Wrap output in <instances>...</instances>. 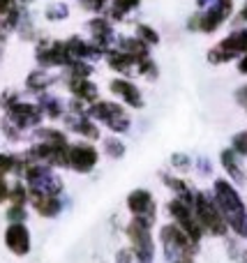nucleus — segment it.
<instances>
[{"instance_id":"0eeeda50","label":"nucleus","mask_w":247,"mask_h":263,"mask_svg":"<svg viewBox=\"0 0 247 263\" xmlns=\"http://www.w3.org/2000/svg\"><path fill=\"white\" fill-rule=\"evenodd\" d=\"M127 208L134 215V219H141L146 224H153L155 219V201H153L150 192L146 190H134L127 196Z\"/></svg>"},{"instance_id":"6ab92c4d","label":"nucleus","mask_w":247,"mask_h":263,"mask_svg":"<svg viewBox=\"0 0 247 263\" xmlns=\"http://www.w3.org/2000/svg\"><path fill=\"white\" fill-rule=\"evenodd\" d=\"M90 30H92V35H95L97 44H106V42H109L111 28H109V23H106L104 18H97V21H92L90 23Z\"/></svg>"},{"instance_id":"cd10ccee","label":"nucleus","mask_w":247,"mask_h":263,"mask_svg":"<svg viewBox=\"0 0 247 263\" xmlns=\"http://www.w3.org/2000/svg\"><path fill=\"white\" fill-rule=\"evenodd\" d=\"M18 164H16V157L14 155H0V176L7 171H14Z\"/></svg>"},{"instance_id":"f03ea898","label":"nucleus","mask_w":247,"mask_h":263,"mask_svg":"<svg viewBox=\"0 0 247 263\" xmlns=\"http://www.w3.org/2000/svg\"><path fill=\"white\" fill-rule=\"evenodd\" d=\"M162 245H164L166 259L174 263H180V261H189V256L194 254L197 242L189 240L187 233L178 224H169V227L162 229Z\"/></svg>"},{"instance_id":"b1692460","label":"nucleus","mask_w":247,"mask_h":263,"mask_svg":"<svg viewBox=\"0 0 247 263\" xmlns=\"http://www.w3.org/2000/svg\"><path fill=\"white\" fill-rule=\"evenodd\" d=\"M37 136H40L42 141H46V143H67L65 134L63 132H58V129H40L37 132Z\"/></svg>"},{"instance_id":"ddd939ff","label":"nucleus","mask_w":247,"mask_h":263,"mask_svg":"<svg viewBox=\"0 0 247 263\" xmlns=\"http://www.w3.org/2000/svg\"><path fill=\"white\" fill-rule=\"evenodd\" d=\"M109 88H111V92H113V95H118L120 100L125 102V104L134 106V109H141V106H143L141 90H139L134 83L125 81V79H113V81L109 83Z\"/></svg>"},{"instance_id":"a878e982","label":"nucleus","mask_w":247,"mask_h":263,"mask_svg":"<svg viewBox=\"0 0 247 263\" xmlns=\"http://www.w3.org/2000/svg\"><path fill=\"white\" fill-rule=\"evenodd\" d=\"M9 199L14 201V205H23V203H26V199H28L26 187H23V185H16L14 190H9Z\"/></svg>"},{"instance_id":"aec40b11","label":"nucleus","mask_w":247,"mask_h":263,"mask_svg":"<svg viewBox=\"0 0 247 263\" xmlns=\"http://www.w3.org/2000/svg\"><path fill=\"white\" fill-rule=\"evenodd\" d=\"M51 83H53L51 74L42 72V69H37V72H32L30 77H28V88H30V90H42V88L51 86Z\"/></svg>"},{"instance_id":"39448f33","label":"nucleus","mask_w":247,"mask_h":263,"mask_svg":"<svg viewBox=\"0 0 247 263\" xmlns=\"http://www.w3.org/2000/svg\"><path fill=\"white\" fill-rule=\"evenodd\" d=\"M127 236L132 240V252L139 259V263H150L153 261V238H150V224L141 222V219H132L127 227Z\"/></svg>"},{"instance_id":"bb28decb","label":"nucleus","mask_w":247,"mask_h":263,"mask_svg":"<svg viewBox=\"0 0 247 263\" xmlns=\"http://www.w3.org/2000/svg\"><path fill=\"white\" fill-rule=\"evenodd\" d=\"M139 3H141V0H113V9H116L118 14L132 12V9L139 7Z\"/></svg>"},{"instance_id":"f8f14e48","label":"nucleus","mask_w":247,"mask_h":263,"mask_svg":"<svg viewBox=\"0 0 247 263\" xmlns=\"http://www.w3.org/2000/svg\"><path fill=\"white\" fill-rule=\"evenodd\" d=\"M37 60L42 65H74L72 53L67 51V44H63V42L51 46H42L37 51Z\"/></svg>"},{"instance_id":"4468645a","label":"nucleus","mask_w":247,"mask_h":263,"mask_svg":"<svg viewBox=\"0 0 247 263\" xmlns=\"http://www.w3.org/2000/svg\"><path fill=\"white\" fill-rule=\"evenodd\" d=\"M229 12H231V3L229 0H220L217 5H213L211 9L203 12L201 21H199V28H201L203 32H213L226 16H229Z\"/></svg>"},{"instance_id":"473e14b6","label":"nucleus","mask_w":247,"mask_h":263,"mask_svg":"<svg viewBox=\"0 0 247 263\" xmlns=\"http://www.w3.org/2000/svg\"><path fill=\"white\" fill-rule=\"evenodd\" d=\"M12 9H14L12 0H0V14H7V12H12Z\"/></svg>"},{"instance_id":"20e7f679","label":"nucleus","mask_w":247,"mask_h":263,"mask_svg":"<svg viewBox=\"0 0 247 263\" xmlns=\"http://www.w3.org/2000/svg\"><path fill=\"white\" fill-rule=\"evenodd\" d=\"M90 114L95 116L100 123H104L111 132H116V134H123V132L129 129L127 111L120 104H116V102H97V104H92Z\"/></svg>"},{"instance_id":"f704fd0d","label":"nucleus","mask_w":247,"mask_h":263,"mask_svg":"<svg viewBox=\"0 0 247 263\" xmlns=\"http://www.w3.org/2000/svg\"><path fill=\"white\" fill-rule=\"evenodd\" d=\"M243 16L247 18V5H245V9H243Z\"/></svg>"},{"instance_id":"f257e3e1","label":"nucleus","mask_w":247,"mask_h":263,"mask_svg":"<svg viewBox=\"0 0 247 263\" xmlns=\"http://www.w3.org/2000/svg\"><path fill=\"white\" fill-rule=\"evenodd\" d=\"M215 203L220 208L224 222L234 229L238 236L247 238V213L240 194L229 185L226 180H217L215 182Z\"/></svg>"},{"instance_id":"c85d7f7f","label":"nucleus","mask_w":247,"mask_h":263,"mask_svg":"<svg viewBox=\"0 0 247 263\" xmlns=\"http://www.w3.org/2000/svg\"><path fill=\"white\" fill-rule=\"evenodd\" d=\"M234 153L245 155V157H247V132L234 136Z\"/></svg>"},{"instance_id":"412c9836","label":"nucleus","mask_w":247,"mask_h":263,"mask_svg":"<svg viewBox=\"0 0 247 263\" xmlns=\"http://www.w3.org/2000/svg\"><path fill=\"white\" fill-rule=\"evenodd\" d=\"M222 164H224V168L236 178V180H243V171H240V166L236 164V153L234 150H224V153H222Z\"/></svg>"},{"instance_id":"f3484780","label":"nucleus","mask_w":247,"mask_h":263,"mask_svg":"<svg viewBox=\"0 0 247 263\" xmlns=\"http://www.w3.org/2000/svg\"><path fill=\"white\" fill-rule=\"evenodd\" d=\"M120 44H123V49L120 51H125V53L127 55H132L134 60H146V55H148V46L143 44L141 40H123L120 42Z\"/></svg>"},{"instance_id":"4be33fe9","label":"nucleus","mask_w":247,"mask_h":263,"mask_svg":"<svg viewBox=\"0 0 247 263\" xmlns=\"http://www.w3.org/2000/svg\"><path fill=\"white\" fill-rule=\"evenodd\" d=\"M74 132H79V134L88 136V139H100V132L97 127L92 125V120H86V118H77V123H72Z\"/></svg>"},{"instance_id":"7ed1b4c3","label":"nucleus","mask_w":247,"mask_h":263,"mask_svg":"<svg viewBox=\"0 0 247 263\" xmlns=\"http://www.w3.org/2000/svg\"><path fill=\"white\" fill-rule=\"evenodd\" d=\"M194 215H197L201 229L211 231L213 236H224L226 233V222L213 199H208V196H203V194L194 196Z\"/></svg>"},{"instance_id":"72a5a7b5","label":"nucleus","mask_w":247,"mask_h":263,"mask_svg":"<svg viewBox=\"0 0 247 263\" xmlns=\"http://www.w3.org/2000/svg\"><path fill=\"white\" fill-rule=\"evenodd\" d=\"M240 72H243V74H247V58L243 60V63H240Z\"/></svg>"},{"instance_id":"9d476101","label":"nucleus","mask_w":247,"mask_h":263,"mask_svg":"<svg viewBox=\"0 0 247 263\" xmlns=\"http://www.w3.org/2000/svg\"><path fill=\"white\" fill-rule=\"evenodd\" d=\"M240 51H247V30H238V32H234V35H229L224 42L217 44L215 51H211L208 58H211L213 63H220V60L234 58Z\"/></svg>"},{"instance_id":"393cba45","label":"nucleus","mask_w":247,"mask_h":263,"mask_svg":"<svg viewBox=\"0 0 247 263\" xmlns=\"http://www.w3.org/2000/svg\"><path fill=\"white\" fill-rule=\"evenodd\" d=\"M139 40L148 46V44H157V42H160V35H157L150 26H139Z\"/></svg>"},{"instance_id":"6e6552de","label":"nucleus","mask_w":247,"mask_h":263,"mask_svg":"<svg viewBox=\"0 0 247 263\" xmlns=\"http://www.w3.org/2000/svg\"><path fill=\"white\" fill-rule=\"evenodd\" d=\"M5 245L12 254L26 256L30 252V231L26 229L23 222H9L7 231H5Z\"/></svg>"},{"instance_id":"a211bd4d","label":"nucleus","mask_w":247,"mask_h":263,"mask_svg":"<svg viewBox=\"0 0 247 263\" xmlns=\"http://www.w3.org/2000/svg\"><path fill=\"white\" fill-rule=\"evenodd\" d=\"M134 58L132 55H127L125 51H113V53H109V65L116 69V72H129V67H132Z\"/></svg>"},{"instance_id":"c756f323","label":"nucleus","mask_w":247,"mask_h":263,"mask_svg":"<svg viewBox=\"0 0 247 263\" xmlns=\"http://www.w3.org/2000/svg\"><path fill=\"white\" fill-rule=\"evenodd\" d=\"M106 153H109L111 157H123L125 145L120 143L118 139H111V141H106Z\"/></svg>"},{"instance_id":"2eb2a0df","label":"nucleus","mask_w":247,"mask_h":263,"mask_svg":"<svg viewBox=\"0 0 247 263\" xmlns=\"http://www.w3.org/2000/svg\"><path fill=\"white\" fill-rule=\"evenodd\" d=\"M30 201L42 217H53V215L60 213V201L55 194H49V192L42 190H30Z\"/></svg>"},{"instance_id":"423d86ee","label":"nucleus","mask_w":247,"mask_h":263,"mask_svg":"<svg viewBox=\"0 0 247 263\" xmlns=\"http://www.w3.org/2000/svg\"><path fill=\"white\" fill-rule=\"evenodd\" d=\"M169 213H171V217L176 219V224H178V227L183 229L185 233H187L189 240H194V242L201 240L203 229H201V224H199V219H197V215H194V210L189 208L187 201L174 199V201L169 203Z\"/></svg>"},{"instance_id":"7c9ffc66","label":"nucleus","mask_w":247,"mask_h":263,"mask_svg":"<svg viewBox=\"0 0 247 263\" xmlns=\"http://www.w3.org/2000/svg\"><path fill=\"white\" fill-rule=\"evenodd\" d=\"M7 217H9V222H23V219H26L23 205H12V208H9V213H7Z\"/></svg>"},{"instance_id":"dca6fc26","label":"nucleus","mask_w":247,"mask_h":263,"mask_svg":"<svg viewBox=\"0 0 247 263\" xmlns=\"http://www.w3.org/2000/svg\"><path fill=\"white\" fill-rule=\"evenodd\" d=\"M69 90H72L77 97L86 100V102H92L95 100V95H97V88L92 86L86 77H74L72 83H69Z\"/></svg>"},{"instance_id":"9b49d317","label":"nucleus","mask_w":247,"mask_h":263,"mask_svg":"<svg viewBox=\"0 0 247 263\" xmlns=\"http://www.w3.org/2000/svg\"><path fill=\"white\" fill-rule=\"evenodd\" d=\"M69 166L74 168V171L79 173H88L92 171V166L97 164V150L92 148V145H74V148H69V157H67Z\"/></svg>"},{"instance_id":"c9c22d12","label":"nucleus","mask_w":247,"mask_h":263,"mask_svg":"<svg viewBox=\"0 0 247 263\" xmlns=\"http://www.w3.org/2000/svg\"><path fill=\"white\" fill-rule=\"evenodd\" d=\"M180 263H189V261H180Z\"/></svg>"},{"instance_id":"5701e85b","label":"nucleus","mask_w":247,"mask_h":263,"mask_svg":"<svg viewBox=\"0 0 247 263\" xmlns=\"http://www.w3.org/2000/svg\"><path fill=\"white\" fill-rule=\"evenodd\" d=\"M40 111H46V116L55 118V116H60L63 106H60V100H53V97H44V100H42V104H40Z\"/></svg>"},{"instance_id":"2f4dec72","label":"nucleus","mask_w":247,"mask_h":263,"mask_svg":"<svg viewBox=\"0 0 247 263\" xmlns=\"http://www.w3.org/2000/svg\"><path fill=\"white\" fill-rule=\"evenodd\" d=\"M7 199H9V185H7V180L0 176V203L7 201Z\"/></svg>"},{"instance_id":"e433bc0d","label":"nucleus","mask_w":247,"mask_h":263,"mask_svg":"<svg viewBox=\"0 0 247 263\" xmlns=\"http://www.w3.org/2000/svg\"><path fill=\"white\" fill-rule=\"evenodd\" d=\"M23 3H30V0H23Z\"/></svg>"},{"instance_id":"1a4fd4ad","label":"nucleus","mask_w":247,"mask_h":263,"mask_svg":"<svg viewBox=\"0 0 247 263\" xmlns=\"http://www.w3.org/2000/svg\"><path fill=\"white\" fill-rule=\"evenodd\" d=\"M42 118V111L37 109L35 104H26V102H12L7 106V120L14 123L18 129L30 127V125H37Z\"/></svg>"}]
</instances>
